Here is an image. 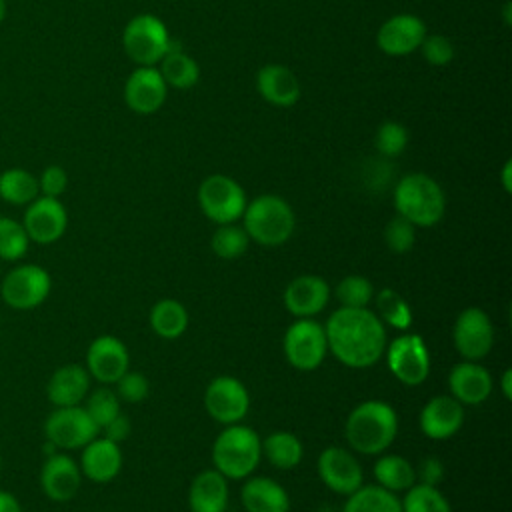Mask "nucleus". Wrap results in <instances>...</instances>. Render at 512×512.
<instances>
[{"mask_svg":"<svg viewBox=\"0 0 512 512\" xmlns=\"http://www.w3.org/2000/svg\"><path fill=\"white\" fill-rule=\"evenodd\" d=\"M328 352L348 368L362 370L382 360L388 336L382 320L370 308H344L332 312L324 324Z\"/></svg>","mask_w":512,"mask_h":512,"instance_id":"f257e3e1","label":"nucleus"},{"mask_svg":"<svg viewBox=\"0 0 512 512\" xmlns=\"http://www.w3.org/2000/svg\"><path fill=\"white\" fill-rule=\"evenodd\" d=\"M398 434V414L384 400L356 404L344 424V438L352 452L380 456Z\"/></svg>","mask_w":512,"mask_h":512,"instance_id":"f03ea898","label":"nucleus"},{"mask_svg":"<svg viewBox=\"0 0 512 512\" xmlns=\"http://www.w3.org/2000/svg\"><path fill=\"white\" fill-rule=\"evenodd\" d=\"M396 214L416 228H430L444 218L446 194L442 186L424 172L404 174L394 186Z\"/></svg>","mask_w":512,"mask_h":512,"instance_id":"7ed1b4c3","label":"nucleus"},{"mask_svg":"<svg viewBox=\"0 0 512 512\" xmlns=\"http://www.w3.org/2000/svg\"><path fill=\"white\" fill-rule=\"evenodd\" d=\"M240 220L250 242L264 248L282 246L290 240L296 228L292 206L278 194H260L250 200Z\"/></svg>","mask_w":512,"mask_h":512,"instance_id":"20e7f679","label":"nucleus"},{"mask_svg":"<svg viewBox=\"0 0 512 512\" xmlns=\"http://www.w3.org/2000/svg\"><path fill=\"white\" fill-rule=\"evenodd\" d=\"M262 460V438L244 424H228L212 444V464L228 480L252 476Z\"/></svg>","mask_w":512,"mask_h":512,"instance_id":"39448f33","label":"nucleus"},{"mask_svg":"<svg viewBox=\"0 0 512 512\" xmlns=\"http://www.w3.org/2000/svg\"><path fill=\"white\" fill-rule=\"evenodd\" d=\"M126 56L140 66H156L174 46L166 24L154 14H136L122 32Z\"/></svg>","mask_w":512,"mask_h":512,"instance_id":"423d86ee","label":"nucleus"},{"mask_svg":"<svg viewBox=\"0 0 512 512\" xmlns=\"http://www.w3.org/2000/svg\"><path fill=\"white\" fill-rule=\"evenodd\" d=\"M282 350L292 368L302 372L316 370L328 354L324 324L314 318H296L284 332Z\"/></svg>","mask_w":512,"mask_h":512,"instance_id":"0eeeda50","label":"nucleus"},{"mask_svg":"<svg viewBox=\"0 0 512 512\" xmlns=\"http://www.w3.org/2000/svg\"><path fill=\"white\" fill-rule=\"evenodd\" d=\"M202 214L214 224L238 222L248 204L244 188L226 174H210L198 186Z\"/></svg>","mask_w":512,"mask_h":512,"instance_id":"6e6552de","label":"nucleus"},{"mask_svg":"<svg viewBox=\"0 0 512 512\" xmlns=\"http://www.w3.org/2000/svg\"><path fill=\"white\" fill-rule=\"evenodd\" d=\"M52 290V278L38 264H18L0 280V298L14 310L38 308Z\"/></svg>","mask_w":512,"mask_h":512,"instance_id":"1a4fd4ad","label":"nucleus"},{"mask_svg":"<svg viewBox=\"0 0 512 512\" xmlns=\"http://www.w3.org/2000/svg\"><path fill=\"white\" fill-rule=\"evenodd\" d=\"M384 358L392 376L404 386H420L430 374V352L420 334L404 332L386 344Z\"/></svg>","mask_w":512,"mask_h":512,"instance_id":"9d476101","label":"nucleus"},{"mask_svg":"<svg viewBox=\"0 0 512 512\" xmlns=\"http://www.w3.org/2000/svg\"><path fill=\"white\" fill-rule=\"evenodd\" d=\"M98 432L100 428L80 404L54 408L44 422V436L58 450L84 448L98 436Z\"/></svg>","mask_w":512,"mask_h":512,"instance_id":"9b49d317","label":"nucleus"},{"mask_svg":"<svg viewBox=\"0 0 512 512\" xmlns=\"http://www.w3.org/2000/svg\"><path fill=\"white\" fill-rule=\"evenodd\" d=\"M204 408L218 424H238L248 414L250 394L238 378L220 374L214 376L204 390Z\"/></svg>","mask_w":512,"mask_h":512,"instance_id":"f8f14e48","label":"nucleus"},{"mask_svg":"<svg viewBox=\"0 0 512 512\" xmlns=\"http://www.w3.org/2000/svg\"><path fill=\"white\" fill-rule=\"evenodd\" d=\"M452 342L464 360H482L494 344V326L490 316L478 306L464 308L454 320Z\"/></svg>","mask_w":512,"mask_h":512,"instance_id":"ddd939ff","label":"nucleus"},{"mask_svg":"<svg viewBox=\"0 0 512 512\" xmlns=\"http://www.w3.org/2000/svg\"><path fill=\"white\" fill-rule=\"evenodd\" d=\"M318 476L324 486L340 496H348L364 484V474L358 458L342 446H328L320 452Z\"/></svg>","mask_w":512,"mask_h":512,"instance_id":"4468645a","label":"nucleus"},{"mask_svg":"<svg viewBox=\"0 0 512 512\" xmlns=\"http://www.w3.org/2000/svg\"><path fill=\"white\" fill-rule=\"evenodd\" d=\"M22 226L30 242L54 244L68 228V212L60 198L38 196L26 206Z\"/></svg>","mask_w":512,"mask_h":512,"instance_id":"2eb2a0df","label":"nucleus"},{"mask_svg":"<svg viewBox=\"0 0 512 512\" xmlns=\"http://www.w3.org/2000/svg\"><path fill=\"white\" fill-rule=\"evenodd\" d=\"M86 370L100 384H116L130 370L126 344L112 334L94 338L86 350Z\"/></svg>","mask_w":512,"mask_h":512,"instance_id":"dca6fc26","label":"nucleus"},{"mask_svg":"<svg viewBox=\"0 0 512 512\" xmlns=\"http://www.w3.org/2000/svg\"><path fill=\"white\" fill-rule=\"evenodd\" d=\"M428 34L426 24L416 14H394L376 32L378 48L388 56H408L416 52Z\"/></svg>","mask_w":512,"mask_h":512,"instance_id":"f3484780","label":"nucleus"},{"mask_svg":"<svg viewBox=\"0 0 512 512\" xmlns=\"http://www.w3.org/2000/svg\"><path fill=\"white\" fill-rule=\"evenodd\" d=\"M168 96V86L156 66H138L124 84L126 106L142 116L162 108Z\"/></svg>","mask_w":512,"mask_h":512,"instance_id":"a211bd4d","label":"nucleus"},{"mask_svg":"<svg viewBox=\"0 0 512 512\" xmlns=\"http://www.w3.org/2000/svg\"><path fill=\"white\" fill-rule=\"evenodd\" d=\"M330 300V286L318 274H300L288 282L282 294L284 308L294 318L318 316Z\"/></svg>","mask_w":512,"mask_h":512,"instance_id":"6ab92c4d","label":"nucleus"},{"mask_svg":"<svg viewBox=\"0 0 512 512\" xmlns=\"http://www.w3.org/2000/svg\"><path fill=\"white\" fill-rule=\"evenodd\" d=\"M82 484V472L78 462L64 454L54 452L46 456L40 468V488L52 502H68L72 500Z\"/></svg>","mask_w":512,"mask_h":512,"instance_id":"aec40b11","label":"nucleus"},{"mask_svg":"<svg viewBox=\"0 0 512 512\" xmlns=\"http://www.w3.org/2000/svg\"><path fill=\"white\" fill-rule=\"evenodd\" d=\"M420 430L430 440H448L464 426V406L450 394L432 396L418 414Z\"/></svg>","mask_w":512,"mask_h":512,"instance_id":"412c9836","label":"nucleus"},{"mask_svg":"<svg viewBox=\"0 0 512 512\" xmlns=\"http://www.w3.org/2000/svg\"><path fill=\"white\" fill-rule=\"evenodd\" d=\"M492 388V376L480 362L462 360L454 364L448 374L450 396L456 398L462 406L482 404L492 394Z\"/></svg>","mask_w":512,"mask_h":512,"instance_id":"4be33fe9","label":"nucleus"},{"mask_svg":"<svg viewBox=\"0 0 512 512\" xmlns=\"http://www.w3.org/2000/svg\"><path fill=\"white\" fill-rule=\"evenodd\" d=\"M78 466H80L82 476H86L92 482L104 484V482L114 480L118 476V472L122 470L120 444H116L104 436H96L82 448Z\"/></svg>","mask_w":512,"mask_h":512,"instance_id":"5701e85b","label":"nucleus"},{"mask_svg":"<svg viewBox=\"0 0 512 512\" xmlns=\"http://www.w3.org/2000/svg\"><path fill=\"white\" fill-rule=\"evenodd\" d=\"M256 90L268 104L278 108H290L302 96L296 74L282 64L262 66L256 74Z\"/></svg>","mask_w":512,"mask_h":512,"instance_id":"b1692460","label":"nucleus"},{"mask_svg":"<svg viewBox=\"0 0 512 512\" xmlns=\"http://www.w3.org/2000/svg\"><path fill=\"white\" fill-rule=\"evenodd\" d=\"M90 392V374L86 366L64 364L52 372L46 384V396L52 406H78Z\"/></svg>","mask_w":512,"mask_h":512,"instance_id":"393cba45","label":"nucleus"},{"mask_svg":"<svg viewBox=\"0 0 512 512\" xmlns=\"http://www.w3.org/2000/svg\"><path fill=\"white\" fill-rule=\"evenodd\" d=\"M230 498L228 478L216 468L202 470L194 476L188 488L190 512H226Z\"/></svg>","mask_w":512,"mask_h":512,"instance_id":"a878e982","label":"nucleus"},{"mask_svg":"<svg viewBox=\"0 0 512 512\" xmlns=\"http://www.w3.org/2000/svg\"><path fill=\"white\" fill-rule=\"evenodd\" d=\"M246 512H288L290 496L284 486L268 476H248L240 490Z\"/></svg>","mask_w":512,"mask_h":512,"instance_id":"bb28decb","label":"nucleus"},{"mask_svg":"<svg viewBox=\"0 0 512 512\" xmlns=\"http://www.w3.org/2000/svg\"><path fill=\"white\" fill-rule=\"evenodd\" d=\"M372 472L376 484L394 494H404L410 486L416 484V468L400 454H382L374 462Z\"/></svg>","mask_w":512,"mask_h":512,"instance_id":"cd10ccee","label":"nucleus"},{"mask_svg":"<svg viewBox=\"0 0 512 512\" xmlns=\"http://www.w3.org/2000/svg\"><path fill=\"white\" fill-rule=\"evenodd\" d=\"M190 316L182 302L174 298H162L150 308V328L164 340L180 338L188 328Z\"/></svg>","mask_w":512,"mask_h":512,"instance_id":"c85d7f7f","label":"nucleus"},{"mask_svg":"<svg viewBox=\"0 0 512 512\" xmlns=\"http://www.w3.org/2000/svg\"><path fill=\"white\" fill-rule=\"evenodd\" d=\"M262 456L278 470H292L300 464L304 446L296 434L288 430H276L262 440Z\"/></svg>","mask_w":512,"mask_h":512,"instance_id":"c756f323","label":"nucleus"},{"mask_svg":"<svg viewBox=\"0 0 512 512\" xmlns=\"http://www.w3.org/2000/svg\"><path fill=\"white\" fill-rule=\"evenodd\" d=\"M158 64H160L158 70L168 88L188 90L200 80L198 62L190 54H186L184 50H180L176 46H172Z\"/></svg>","mask_w":512,"mask_h":512,"instance_id":"7c9ffc66","label":"nucleus"},{"mask_svg":"<svg viewBox=\"0 0 512 512\" xmlns=\"http://www.w3.org/2000/svg\"><path fill=\"white\" fill-rule=\"evenodd\" d=\"M340 512H402L400 498L378 484H362L346 496Z\"/></svg>","mask_w":512,"mask_h":512,"instance_id":"2f4dec72","label":"nucleus"},{"mask_svg":"<svg viewBox=\"0 0 512 512\" xmlns=\"http://www.w3.org/2000/svg\"><path fill=\"white\" fill-rule=\"evenodd\" d=\"M40 196L38 178L24 168H8L0 172V198L12 206H28Z\"/></svg>","mask_w":512,"mask_h":512,"instance_id":"473e14b6","label":"nucleus"},{"mask_svg":"<svg viewBox=\"0 0 512 512\" xmlns=\"http://www.w3.org/2000/svg\"><path fill=\"white\" fill-rule=\"evenodd\" d=\"M372 300L376 302V316L382 320L384 326L402 332H406L412 326V308L404 300V296L394 288H382L374 292Z\"/></svg>","mask_w":512,"mask_h":512,"instance_id":"72a5a7b5","label":"nucleus"},{"mask_svg":"<svg viewBox=\"0 0 512 512\" xmlns=\"http://www.w3.org/2000/svg\"><path fill=\"white\" fill-rule=\"evenodd\" d=\"M250 246V238L242 226L236 222L232 224H218L210 238L212 252L222 260H234L240 258Z\"/></svg>","mask_w":512,"mask_h":512,"instance_id":"f704fd0d","label":"nucleus"},{"mask_svg":"<svg viewBox=\"0 0 512 512\" xmlns=\"http://www.w3.org/2000/svg\"><path fill=\"white\" fill-rule=\"evenodd\" d=\"M400 506L402 512H452L448 498L436 486L418 482L404 492Z\"/></svg>","mask_w":512,"mask_h":512,"instance_id":"c9c22d12","label":"nucleus"},{"mask_svg":"<svg viewBox=\"0 0 512 512\" xmlns=\"http://www.w3.org/2000/svg\"><path fill=\"white\" fill-rule=\"evenodd\" d=\"M30 246V238L22 226V222L0 216V260L18 262L26 256Z\"/></svg>","mask_w":512,"mask_h":512,"instance_id":"e433bc0d","label":"nucleus"},{"mask_svg":"<svg viewBox=\"0 0 512 512\" xmlns=\"http://www.w3.org/2000/svg\"><path fill=\"white\" fill-rule=\"evenodd\" d=\"M336 298L344 308H368L374 298V286L362 274H348L336 284Z\"/></svg>","mask_w":512,"mask_h":512,"instance_id":"4c0bfd02","label":"nucleus"},{"mask_svg":"<svg viewBox=\"0 0 512 512\" xmlns=\"http://www.w3.org/2000/svg\"><path fill=\"white\" fill-rule=\"evenodd\" d=\"M84 400H86L84 410L88 412V416L94 420V424H96L100 430L120 414V398H118V394H116L112 388H108V386L96 388V390L90 392Z\"/></svg>","mask_w":512,"mask_h":512,"instance_id":"58836bf2","label":"nucleus"},{"mask_svg":"<svg viewBox=\"0 0 512 512\" xmlns=\"http://www.w3.org/2000/svg\"><path fill=\"white\" fill-rule=\"evenodd\" d=\"M374 146H376L378 154L384 158H394V156L402 154L408 146L406 126L400 122H394V120L382 122L374 134Z\"/></svg>","mask_w":512,"mask_h":512,"instance_id":"ea45409f","label":"nucleus"},{"mask_svg":"<svg viewBox=\"0 0 512 512\" xmlns=\"http://www.w3.org/2000/svg\"><path fill=\"white\" fill-rule=\"evenodd\" d=\"M384 242L394 254H406L416 244V226L402 216H394L384 228Z\"/></svg>","mask_w":512,"mask_h":512,"instance_id":"a19ab883","label":"nucleus"},{"mask_svg":"<svg viewBox=\"0 0 512 512\" xmlns=\"http://www.w3.org/2000/svg\"><path fill=\"white\" fill-rule=\"evenodd\" d=\"M418 50L430 66H446L454 58V44L444 34H426Z\"/></svg>","mask_w":512,"mask_h":512,"instance_id":"79ce46f5","label":"nucleus"},{"mask_svg":"<svg viewBox=\"0 0 512 512\" xmlns=\"http://www.w3.org/2000/svg\"><path fill=\"white\" fill-rule=\"evenodd\" d=\"M120 400L124 402H130V404H136V402H142L148 392H150V382L148 378L142 374V372H132L128 370L118 382H116V390Z\"/></svg>","mask_w":512,"mask_h":512,"instance_id":"37998d69","label":"nucleus"},{"mask_svg":"<svg viewBox=\"0 0 512 512\" xmlns=\"http://www.w3.org/2000/svg\"><path fill=\"white\" fill-rule=\"evenodd\" d=\"M38 188H40V196H50V198H60L66 188H68V174L62 166L58 164H50L42 170V174L38 176Z\"/></svg>","mask_w":512,"mask_h":512,"instance_id":"c03bdc74","label":"nucleus"},{"mask_svg":"<svg viewBox=\"0 0 512 512\" xmlns=\"http://www.w3.org/2000/svg\"><path fill=\"white\" fill-rule=\"evenodd\" d=\"M444 478V464L436 456H426L416 468V482L426 486H438Z\"/></svg>","mask_w":512,"mask_h":512,"instance_id":"a18cd8bd","label":"nucleus"},{"mask_svg":"<svg viewBox=\"0 0 512 512\" xmlns=\"http://www.w3.org/2000/svg\"><path fill=\"white\" fill-rule=\"evenodd\" d=\"M102 432H104V438H108V440L120 444V442L126 440L128 434H130V418L120 412L112 422H108V424L102 428Z\"/></svg>","mask_w":512,"mask_h":512,"instance_id":"49530a36","label":"nucleus"},{"mask_svg":"<svg viewBox=\"0 0 512 512\" xmlns=\"http://www.w3.org/2000/svg\"><path fill=\"white\" fill-rule=\"evenodd\" d=\"M0 512H22L20 500L6 490H0Z\"/></svg>","mask_w":512,"mask_h":512,"instance_id":"de8ad7c7","label":"nucleus"},{"mask_svg":"<svg viewBox=\"0 0 512 512\" xmlns=\"http://www.w3.org/2000/svg\"><path fill=\"white\" fill-rule=\"evenodd\" d=\"M500 390L506 400H512V370L506 368L500 376Z\"/></svg>","mask_w":512,"mask_h":512,"instance_id":"09e8293b","label":"nucleus"},{"mask_svg":"<svg viewBox=\"0 0 512 512\" xmlns=\"http://www.w3.org/2000/svg\"><path fill=\"white\" fill-rule=\"evenodd\" d=\"M512 162L510 160H506V164H504V168H502V186H504V190L506 192H510L512 190Z\"/></svg>","mask_w":512,"mask_h":512,"instance_id":"8fccbe9b","label":"nucleus"},{"mask_svg":"<svg viewBox=\"0 0 512 512\" xmlns=\"http://www.w3.org/2000/svg\"><path fill=\"white\" fill-rule=\"evenodd\" d=\"M6 12H8V4H6V0H0V24L6 18Z\"/></svg>","mask_w":512,"mask_h":512,"instance_id":"3c124183","label":"nucleus"},{"mask_svg":"<svg viewBox=\"0 0 512 512\" xmlns=\"http://www.w3.org/2000/svg\"><path fill=\"white\" fill-rule=\"evenodd\" d=\"M316 512H336L332 506H320Z\"/></svg>","mask_w":512,"mask_h":512,"instance_id":"603ef678","label":"nucleus"},{"mask_svg":"<svg viewBox=\"0 0 512 512\" xmlns=\"http://www.w3.org/2000/svg\"><path fill=\"white\" fill-rule=\"evenodd\" d=\"M0 468H2V454H0Z\"/></svg>","mask_w":512,"mask_h":512,"instance_id":"864d4df0","label":"nucleus"},{"mask_svg":"<svg viewBox=\"0 0 512 512\" xmlns=\"http://www.w3.org/2000/svg\"><path fill=\"white\" fill-rule=\"evenodd\" d=\"M0 262H2V260H0Z\"/></svg>","mask_w":512,"mask_h":512,"instance_id":"5fc2aeb1","label":"nucleus"}]
</instances>
